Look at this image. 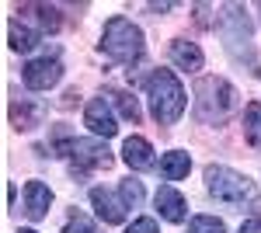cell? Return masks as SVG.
I'll use <instances>...</instances> for the list:
<instances>
[{"instance_id": "3957f363", "label": "cell", "mask_w": 261, "mask_h": 233, "mask_svg": "<svg viewBox=\"0 0 261 233\" xmlns=\"http://www.w3.org/2000/svg\"><path fill=\"white\" fill-rule=\"evenodd\" d=\"M205 188H209L213 198H220V202H226V205H237V209L258 202V185H254L251 177L230 171V167L209 164V167H205Z\"/></svg>"}, {"instance_id": "8fae6325", "label": "cell", "mask_w": 261, "mask_h": 233, "mask_svg": "<svg viewBox=\"0 0 261 233\" xmlns=\"http://www.w3.org/2000/svg\"><path fill=\"white\" fill-rule=\"evenodd\" d=\"M91 205H94V213H98L101 219L108 223V226L122 223V219H125V209H129L125 202H119L115 195L105 192V188H94V192H91Z\"/></svg>"}, {"instance_id": "8992f818", "label": "cell", "mask_w": 261, "mask_h": 233, "mask_svg": "<svg viewBox=\"0 0 261 233\" xmlns=\"http://www.w3.org/2000/svg\"><path fill=\"white\" fill-rule=\"evenodd\" d=\"M84 125H87L94 136H105V139L119 133L115 115H112V108H108L105 97H91V101H87V108H84Z\"/></svg>"}, {"instance_id": "ffe728a7", "label": "cell", "mask_w": 261, "mask_h": 233, "mask_svg": "<svg viewBox=\"0 0 261 233\" xmlns=\"http://www.w3.org/2000/svg\"><path fill=\"white\" fill-rule=\"evenodd\" d=\"M112 101L119 105L122 118H129V122H140V105H136V97H133V94H112Z\"/></svg>"}, {"instance_id": "2e32d148", "label": "cell", "mask_w": 261, "mask_h": 233, "mask_svg": "<svg viewBox=\"0 0 261 233\" xmlns=\"http://www.w3.org/2000/svg\"><path fill=\"white\" fill-rule=\"evenodd\" d=\"M244 139H247L254 150H261V105L258 101H251V105L244 108Z\"/></svg>"}, {"instance_id": "ac0fdd59", "label": "cell", "mask_w": 261, "mask_h": 233, "mask_svg": "<svg viewBox=\"0 0 261 233\" xmlns=\"http://www.w3.org/2000/svg\"><path fill=\"white\" fill-rule=\"evenodd\" d=\"M188 233H226V226H223V219H216V216H192Z\"/></svg>"}, {"instance_id": "9a60e30c", "label": "cell", "mask_w": 261, "mask_h": 233, "mask_svg": "<svg viewBox=\"0 0 261 233\" xmlns=\"http://www.w3.org/2000/svg\"><path fill=\"white\" fill-rule=\"evenodd\" d=\"M21 14H32V21L39 24L42 32H56L60 28V11L49 7V4H24Z\"/></svg>"}, {"instance_id": "277c9868", "label": "cell", "mask_w": 261, "mask_h": 233, "mask_svg": "<svg viewBox=\"0 0 261 233\" xmlns=\"http://www.w3.org/2000/svg\"><path fill=\"white\" fill-rule=\"evenodd\" d=\"M101 49L115 63H136L143 56V32L129 18H112L101 32Z\"/></svg>"}, {"instance_id": "44dd1931", "label": "cell", "mask_w": 261, "mask_h": 233, "mask_svg": "<svg viewBox=\"0 0 261 233\" xmlns=\"http://www.w3.org/2000/svg\"><path fill=\"white\" fill-rule=\"evenodd\" d=\"M125 233H161V226H157V219L140 216V219H133V223L125 226Z\"/></svg>"}, {"instance_id": "5b68a950", "label": "cell", "mask_w": 261, "mask_h": 233, "mask_svg": "<svg viewBox=\"0 0 261 233\" xmlns=\"http://www.w3.org/2000/svg\"><path fill=\"white\" fill-rule=\"evenodd\" d=\"M60 77H63V63L56 56H42V59H32V63L21 66V80L32 91H49V87L60 84Z\"/></svg>"}, {"instance_id": "7a4b0ae2", "label": "cell", "mask_w": 261, "mask_h": 233, "mask_svg": "<svg viewBox=\"0 0 261 233\" xmlns=\"http://www.w3.org/2000/svg\"><path fill=\"white\" fill-rule=\"evenodd\" d=\"M241 108V101H237V91L220 77H205L199 80V87H195V112H199L202 122H226V118L233 115Z\"/></svg>"}, {"instance_id": "6da1fadb", "label": "cell", "mask_w": 261, "mask_h": 233, "mask_svg": "<svg viewBox=\"0 0 261 233\" xmlns=\"http://www.w3.org/2000/svg\"><path fill=\"white\" fill-rule=\"evenodd\" d=\"M146 94H150V112H153V118L161 125H174L185 115L188 94H185L181 80L171 70H153L150 80H146Z\"/></svg>"}, {"instance_id": "ba28073f", "label": "cell", "mask_w": 261, "mask_h": 233, "mask_svg": "<svg viewBox=\"0 0 261 233\" xmlns=\"http://www.w3.org/2000/svg\"><path fill=\"white\" fill-rule=\"evenodd\" d=\"M153 202H157V213H161L167 223H185V216H188V202H185V195H181L178 188H171V185L157 188Z\"/></svg>"}, {"instance_id": "52a82bcc", "label": "cell", "mask_w": 261, "mask_h": 233, "mask_svg": "<svg viewBox=\"0 0 261 233\" xmlns=\"http://www.w3.org/2000/svg\"><path fill=\"white\" fill-rule=\"evenodd\" d=\"M70 157L81 164V171H87V167H112V153H108V146L101 139H73Z\"/></svg>"}, {"instance_id": "5bb4252c", "label": "cell", "mask_w": 261, "mask_h": 233, "mask_svg": "<svg viewBox=\"0 0 261 233\" xmlns=\"http://www.w3.org/2000/svg\"><path fill=\"white\" fill-rule=\"evenodd\" d=\"M188 171H192V157L185 153V150H171V153L161 157V174L167 181H181Z\"/></svg>"}, {"instance_id": "7402d4cb", "label": "cell", "mask_w": 261, "mask_h": 233, "mask_svg": "<svg viewBox=\"0 0 261 233\" xmlns=\"http://www.w3.org/2000/svg\"><path fill=\"white\" fill-rule=\"evenodd\" d=\"M63 233H101V230L87 219V216H73V219L66 223V230H63Z\"/></svg>"}, {"instance_id": "603a6c76", "label": "cell", "mask_w": 261, "mask_h": 233, "mask_svg": "<svg viewBox=\"0 0 261 233\" xmlns=\"http://www.w3.org/2000/svg\"><path fill=\"white\" fill-rule=\"evenodd\" d=\"M241 233H261V216H251L241 223Z\"/></svg>"}, {"instance_id": "e0dca14e", "label": "cell", "mask_w": 261, "mask_h": 233, "mask_svg": "<svg viewBox=\"0 0 261 233\" xmlns=\"http://www.w3.org/2000/svg\"><path fill=\"white\" fill-rule=\"evenodd\" d=\"M11 122H14V129H35L42 122V108L39 105H24V101H14L11 105Z\"/></svg>"}, {"instance_id": "9c48e42d", "label": "cell", "mask_w": 261, "mask_h": 233, "mask_svg": "<svg viewBox=\"0 0 261 233\" xmlns=\"http://www.w3.org/2000/svg\"><path fill=\"white\" fill-rule=\"evenodd\" d=\"M167 53H171V63H174L178 70H185V73H199L202 63H205V59H202V49L188 39H174Z\"/></svg>"}, {"instance_id": "d6986e66", "label": "cell", "mask_w": 261, "mask_h": 233, "mask_svg": "<svg viewBox=\"0 0 261 233\" xmlns=\"http://www.w3.org/2000/svg\"><path fill=\"white\" fill-rule=\"evenodd\" d=\"M119 192H122V202H125L129 209H140V205H143V185H140V181H133V177L122 181Z\"/></svg>"}, {"instance_id": "7c38bea8", "label": "cell", "mask_w": 261, "mask_h": 233, "mask_svg": "<svg viewBox=\"0 0 261 233\" xmlns=\"http://www.w3.org/2000/svg\"><path fill=\"white\" fill-rule=\"evenodd\" d=\"M49 205H53V192H49V185H42V181H28V185H24V213H28V219H45Z\"/></svg>"}, {"instance_id": "4fadbf2b", "label": "cell", "mask_w": 261, "mask_h": 233, "mask_svg": "<svg viewBox=\"0 0 261 233\" xmlns=\"http://www.w3.org/2000/svg\"><path fill=\"white\" fill-rule=\"evenodd\" d=\"M7 39H11V49H14V53H32V49L39 45V32H35L32 24H24V21H11Z\"/></svg>"}, {"instance_id": "30bf717a", "label": "cell", "mask_w": 261, "mask_h": 233, "mask_svg": "<svg viewBox=\"0 0 261 233\" xmlns=\"http://www.w3.org/2000/svg\"><path fill=\"white\" fill-rule=\"evenodd\" d=\"M122 160H125L133 171H150V167L157 164V160H153V146L143 136H129L122 143Z\"/></svg>"}, {"instance_id": "cb8c5ba5", "label": "cell", "mask_w": 261, "mask_h": 233, "mask_svg": "<svg viewBox=\"0 0 261 233\" xmlns=\"http://www.w3.org/2000/svg\"><path fill=\"white\" fill-rule=\"evenodd\" d=\"M18 233H35V230H18Z\"/></svg>"}]
</instances>
